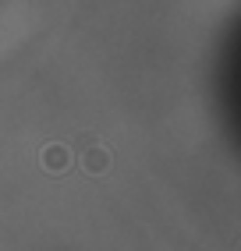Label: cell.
Returning <instances> with one entry per match:
<instances>
[{
  "mask_svg": "<svg viewBox=\"0 0 241 251\" xmlns=\"http://www.w3.org/2000/svg\"><path fill=\"white\" fill-rule=\"evenodd\" d=\"M67 163H71V152H67L64 145H50V149H43V166H46L50 174L67 170Z\"/></svg>",
  "mask_w": 241,
  "mask_h": 251,
  "instance_id": "6da1fadb",
  "label": "cell"
},
{
  "mask_svg": "<svg viewBox=\"0 0 241 251\" xmlns=\"http://www.w3.org/2000/svg\"><path fill=\"white\" fill-rule=\"evenodd\" d=\"M82 163H85V170H89V174H103L110 166V152H107V149H99V145H92Z\"/></svg>",
  "mask_w": 241,
  "mask_h": 251,
  "instance_id": "7a4b0ae2",
  "label": "cell"
}]
</instances>
